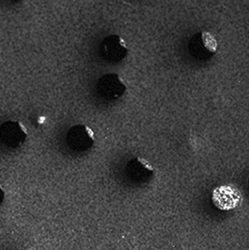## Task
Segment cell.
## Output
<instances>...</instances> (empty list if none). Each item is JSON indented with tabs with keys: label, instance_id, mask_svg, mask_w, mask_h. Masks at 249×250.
I'll use <instances>...</instances> for the list:
<instances>
[{
	"label": "cell",
	"instance_id": "cell-2",
	"mask_svg": "<svg viewBox=\"0 0 249 250\" xmlns=\"http://www.w3.org/2000/svg\"><path fill=\"white\" fill-rule=\"evenodd\" d=\"M26 133L21 126L15 122H5L0 126V140L9 147L21 146L26 139Z\"/></svg>",
	"mask_w": 249,
	"mask_h": 250
},
{
	"label": "cell",
	"instance_id": "cell-6",
	"mask_svg": "<svg viewBox=\"0 0 249 250\" xmlns=\"http://www.w3.org/2000/svg\"><path fill=\"white\" fill-rule=\"evenodd\" d=\"M202 42L205 49L211 53H215L218 49V42L209 32L202 33Z\"/></svg>",
	"mask_w": 249,
	"mask_h": 250
},
{
	"label": "cell",
	"instance_id": "cell-7",
	"mask_svg": "<svg viewBox=\"0 0 249 250\" xmlns=\"http://www.w3.org/2000/svg\"><path fill=\"white\" fill-rule=\"evenodd\" d=\"M4 200V192L2 190V188H0V204Z\"/></svg>",
	"mask_w": 249,
	"mask_h": 250
},
{
	"label": "cell",
	"instance_id": "cell-4",
	"mask_svg": "<svg viewBox=\"0 0 249 250\" xmlns=\"http://www.w3.org/2000/svg\"><path fill=\"white\" fill-rule=\"evenodd\" d=\"M105 51L110 59H120L127 52V47L124 41L119 36H111L105 43Z\"/></svg>",
	"mask_w": 249,
	"mask_h": 250
},
{
	"label": "cell",
	"instance_id": "cell-1",
	"mask_svg": "<svg viewBox=\"0 0 249 250\" xmlns=\"http://www.w3.org/2000/svg\"><path fill=\"white\" fill-rule=\"evenodd\" d=\"M211 198L214 206L221 210H234L242 201L240 190L231 184L216 188Z\"/></svg>",
	"mask_w": 249,
	"mask_h": 250
},
{
	"label": "cell",
	"instance_id": "cell-3",
	"mask_svg": "<svg viewBox=\"0 0 249 250\" xmlns=\"http://www.w3.org/2000/svg\"><path fill=\"white\" fill-rule=\"evenodd\" d=\"M67 139L71 147L77 150H85L94 142V134L88 127L78 125L71 128Z\"/></svg>",
	"mask_w": 249,
	"mask_h": 250
},
{
	"label": "cell",
	"instance_id": "cell-5",
	"mask_svg": "<svg viewBox=\"0 0 249 250\" xmlns=\"http://www.w3.org/2000/svg\"><path fill=\"white\" fill-rule=\"evenodd\" d=\"M103 91H105V94L111 96V98L118 97L120 94L124 92L125 85L119 76L117 75H108L103 81Z\"/></svg>",
	"mask_w": 249,
	"mask_h": 250
}]
</instances>
